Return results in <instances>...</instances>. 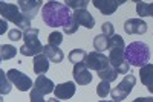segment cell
<instances>
[{
  "mask_svg": "<svg viewBox=\"0 0 153 102\" xmlns=\"http://www.w3.org/2000/svg\"><path fill=\"white\" fill-rule=\"evenodd\" d=\"M42 17L43 21L51 28L63 26V31L68 35L75 34L80 26L74 18V12L71 11V8L60 2H48L46 5H43Z\"/></svg>",
  "mask_w": 153,
  "mask_h": 102,
  "instance_id": "cell-1",
  "label": "cell"
},
{
  "mask_svg": "<svg viewBox=\"0 0 153 102\" xmlns=\"http://www.w3.org/2000/svg\"><path fill=\"white\" fill-rule=\"evenodd\" d=\"M124 49H126V43L124 38L121 35H112L110 37V54H109V61L110 66H113L117 69L118 75H126L129 73V62L126 61L124 57Z\"/></svg>",
  "mask_w": 153,
  "mask_h": 102,
  "instance_id": "cell-2",
  "label": "cell"
},
{
  "mask_svg": "<svg viewBox=\"0 0 153 102\" xmlns=\"http://www.w3.org/2000/svg\"><path fill=\"white\" fill-rule=\"evenodd\" d=\"M124 57L130 66L143 67L150 59V47L143 41H133L129 46H126Z\"/></svg>",
  "mask_w": 153,
  "mask_h": 102,
  "instance_id": "cell-3",
  "label": "cell"
},
{
  "mask_svg": "<svg viewBox=\"0 0 153 102\" xmlns=\"http://www.w3.org/2000/svg\"><path fill=\"white\" fill-rule=\"evenodd\" d=\"M0 14L2 18H5L6 21L14 23L16 26H19V29H28L31 28V18H28L26 15L22 12L20 6L12 5V3H6V2H0Z\"/></svg>",
  "mask_w": 153,
  "mask_h": 102,
  "instance_id": "cell-4",
  "label": "cell"
},
{
  "mask_svg": "<svg viewBox=\"0 0 153 102\" xmlns=\"http://www.w3.org/2000/svg\"><path fill=\"white\" fill-rule=\"evenodd\" d=\"M38 31L37 28H28L23 31V40H25V44L19 49V52L23 55V57H35L38 54L43 52V44L38 40Z\"/></svg>",
  "mask_w": 153,
  "mask_h": 102,
  "instance_id": "cell-5",
  "label": "cell"
},
{
  "mask_svg": "<svg viewBox=\"0 0 153 102\" xmlns=\"http://www.w3.org/2000/svg\"><path fill=\"white\" fill-rule=\"evenodd\" d=\"M135 84H136V78L129 72V73H126V76H124V79L115 87V88H112L110 90V96H112V99L113 101H124L127 96L130 95V92H132V88L135 87Z\"/></svg>",
  "mask_w": 153,
  "mask_h": 102,
  "instance_id": "cell-6",
  "label": "cell"
},
{
  "mask_svg": "<svg viewBox=\"0 0 153 102\" xmlns=\"http://www.w3.org/2000/svg\"><path fill=\"white\" fill-rule=\"evenodd\" d=\"M6 75H8L9 81L14 84V87H17L20 92H28V90H31V87H34V82L31 81L29 76L25 75L23 72H19L17 69L8 70Z\"/></svg>",
  "mask_w": 153,
  "mask_h": 102,
  "instance_id": "cell-7",
  "label": "cell"
},
{
  "mask_svg": "<svg viewBox=\"0 0 153 102\" xmlns=\"http://www.w3.org/2000/svg\"><path fill=\"white\" fill-rule=\"evenodd\" d=\"M86 66L91 69V70L100 72V70L109 67L110 66V61H109V57L104 55V52L94 50V52L87 54V57H86Z\"/></svg>",
  "mask_w": 153,
  "mask_h": 102,
  "instance_id": "cell-8",
  "label": "cell"
},
{
  "mask_svg": "<svg viewBox=\"0 0 153 102\" xmlns=\"http://www.w3.org/2000/svg\"><path fill=\"white\" fill-rule=\"evenodd\" d=\"M72 75H74L75 82L80 84V85H87V84H91L92 79H94V75H92L91 69L86 66V61L76 62V64L74 66Z\"/></svg>",
  "mask_w": 153,
  "mask_h": 102,
  "instance_id": "cell-9",
  "label": "cell"
},
{
  "mask_svg": "<svg viewBox=\"0 0 153 102\" xmlns=\"http://www.w3.org/2000/svg\"><path fill=\"white\" fill-rule=\"evenodd\" d=\"M19 6L28 18L34 20L38 11L43 8V0H19Z\"/></svg>",
  "mask_w": 153,
  "mask_h": 102,
  "instance_id": "cell-10",
  "label": "cell"
},
{
  "mask_svg": "<svg viewBox=\"0 0 153 102\" xmlns=\"http://www.w3.org/2000/svg\"><path fill=\"white\" fill-rule=\"evenodd\" d=\"M124 31L129 35H143L147 32V23L141 18H129L124 23Z\"/></svg>",
  "mask_w": 153,
  "mask_h": 102,
  "instance_id": "cell-11",
  "label": "cell"
},
{
  "mask_svg": "<svg viewBox=\"0 0 153 102\" xmlns=\"http://www.w3.org/2000/svg\"><path fill=\"white\" fill-rule=\"evenodd\" d=\"M75 90H76L75 82L68 81V82H63V84L55 85L54 93H55V98L58 101H66V99H71L75 95Z\"/></svg>",
  "mask_w": 153,
  "mask_h": 102,
  "instance_id": "cell-12",
  "label": "cell"
},
{
  "mask_svg": "<svg viewBox=\"0 0 153 102\" xmlns=\"http://www.w3.org/2000/svg\"><path fill=\"white\" fill-rule=\"evenodd\" d=\"M74 18L80 26H84L87 29H94V26H95V18L92 17V14L87 9H75Z\"/></svg>",
  "mask_w": 153,
  "mask_h": 102,
  "instance_id": "cell-13",
  "label": "cell"
},
{
  "mask_svg": "<svg viewBox=\"0 0 153 102\" xmlns=\"http://www.w3.org/2000/svg\"><path fill=\"white\" fill-rule=\"evenodd\" d=\"M92 3L104 15H112L118 9V3L115 0H92Z\"/></svg>",
  "mask_w": 153,
  "mask_h": 102,
  "instance_id": "cell-14",
  "label": "cell"
},
{
  "mask_svg": "<svg viewBox=\"0 0 153 102\" xmlns=\"http://www.w3.org/2000/svg\"><path fill=\"white\" fill-rule=\"evenodd\" d=\"M43 54L51 59V62H55V64H58V62H61L63 59H65V54H63V50H60L58 46H52L49 43L43 47Z\"/></svg>",
  "mask_w": 153,
  "mask_h": 102,
  "instance_id": "cell-15",
  "label": "cell"
},
{
  "mask_svg": "<svg viewBox=\"0 0 153 102\" xmlns=\"http://www.w3.org/2000/svg\"><path fill=\"white\" fill-rule=\"evenodd\" d=\"M49 58L42 52V54H38V55H35L34 57V72L37 73V75H45L48 70H49Z\"/></svg>",
  "mask_w": 153,
  "mask_h": 102,
  "instance_id": "cell-16",
  "label": "cell"
},
{
  "mask_svg": "<svg viewBox=\"0 0 153 102\" xmlns=\"http://www.w3.org/2000/svg\"><path fill=\"white\" fill-rule=\"evenodd\" d=\"M34 87L35 88H38L43 95H49V93H52L54 92V88H55V85H54V82L51 81L49 78H46L45 75H38V78L35 79V82H34Z\"/></svg>",
  "mask_w": 153,
  "mask_h": 102,
  "instance_id": "cell-17",
  "label": "cell"
},
{
  "mask_svg": "<svg viewBox=\"0 0 153 102\" xmlns=\"http://www.w3.org/2000/svg\"><path fill=\"white\" fill-rule=\"evenodd\" d=\"M139 69H141V70H139V76H141L143 85L149 87L153 82V64L147 62V64H144L143 67H139Z\"/></svg>",
  "mask_w": 153,
  "mask_h": 102,
  "instance_id": "cell-18",
  "label": "cell"
},
{
  "mask_svg": "<svg viewBox=\"0 0 153 102\" xmlns=\"http://www.w3.org/2000/svg\"><path fill=\"white\" fill-rule=\"evenodd\" d=\"M94 47L98 52H104V50L110 49V37L104 35V34H100L94 38Z\"/></svg>",
  "mask_w": 153,
  "mask_h": 102,
  "instance_id": "cell-19",
  "label": "cell"
},
{
  "mask_svg": "<svg viewBox=\"0 0 153 102\" xmlns=\"http://www.w3.org/2000/svg\"><path fill=\"white\" fill-rule=\"evenodd\" d=\"M97 73H98V76H100L101 79H106L109 82H113L115 79H117V76H118V72H117V69H115L113 66H109V67L100 70Z\"/></svg>",
  "mask_w": 153,
  "mask_h": 102,
  "instance_id": "cell-20",
  "label": "cell"
},
{
  "mask_svg": "<svg viewBox=\"0 0 153 102\" xmlns=\"http://www.w3.org/2000/svg\"><path fill=\"white\" fill-rule=\"evenodd\" d=\"M17 55V49L11 44H3L0 47V58L2 61H6V59H11Z\"/></svg>",
  "mask_w": 153,
  "mask_h": 102,
  "instance_id": "cell-21",
  "label": "cell"
},
{
  "mask_svg": "<svg viewBox=\"0 0 153 102\" xmlns=\"http://www.w3.org/2000/svg\"><path fill=\"white\" fill-rule=\"evenodd\" d=\"M86 57H87V54H86V50H83V49H74V50H71L69 55H68L69 61L74 62V64L81 62V61H86Z\"/></svg>",
  "mask_w": 153,
  "mask_h": 102,
  "instance_id": "cell-22",
  "label": "cell"
},
{
  "mask_svg": "<svg viewBox=\"0 0 153 102\" xmlns=\"http://www.w3.org/2000/svg\"><path fill=\"white\" fill-rule=\"evenodd\" d=\"M97 95L100 96V98H106L107 95H110V82L109 81H106V79H101V82L98 84V87H97Z\"/></svg>",
  "mask_w": 153,
  "mask_h": 102,
  "instance_id": "cell-23",
  "label": "cell"
},
{
  "mask_svg": "<svg viewBox=\"0 0 153 102\" xmlns=\"http://www.w3.org/2000/svg\"><path fill=\"white\" fill-rule=\"evenodd\" d=\"M136 14L139 17H149V15H152V5L150 3H144V2L136 3Z\"/></svg>",
  "mask_w": 153,
  "mask_h": 102,
  "instance_id": "cell-24",
  "label": "cell"
},
{
  "mask_svg": "<svg viewBox=\"0 0 153 102\" xmlns=\"http://www.w3.org/2000/svg\"><path fill=\"white\" fill-rule=\"evenodd\" d=\"M65 5H68L71 9H86L89 6V0H65Z\"/></svg>",
  "mask_w": 153,
  "mask_h": 102,
  "instance_id": "cell-25",
  "label": "cell"
},
{
  "mask_svg": "<svg viewBox=\"0 0 153 102\" xmlns=\"http://www.w3.org/2000/svg\"><path fill=\"white\" fill-rule=\"evenodd\" d=\"M6 76H8V75H5L3 70H0V81H2V88H0V93H2L3 96L11 92V84H12V82L9 81V78L6 79Z\"/></svg>",
  "mask_w": 153,
  "mask_h": 102,
  "instance_id": "cell-26",
  "label": "cell"
},
{
  "mask_svg": "<svg viewBox=\"0 0 153 102\" xmlns=\"http://www.w3.org/2000/svg\"><path fill=\"white\" fill-rule=\"evenodd\" d=\"M48 43L52 44V46H60L63 43V34L55 31V32H51L48 37Z\"/></svg>",
  "mask_w": 153,
  "mask_h": 102,
  "instance_id": "cell-27",
  "label": "cell"
},
{
  "mask_svg": "<svg viewBox=\"0 0 153 102\" xmlns=\"http://www.w3.org/2000/svg\"><path fill=\"white\" fill-rule=\"evenodd\" d=\"M29 99H31V102H43L45 95L38 90V88L32 87V88H31V96H29Z\"/></svg>",
  "mask_w": 153,
  "mask_h": 102,
  "instance_id": "cell-28",
  "label": "cell"
},
{
  "mask_svg": "<svg viewBox=\"0 0 153 102\" xmlns=\"http://www.w3.org/2000/svg\"><path fill=\"white\" fill-rule=\"evenodd\" d=\"M8 38L9 40H12V41H19V40H23V32H22V29H11V31H8Z\"/></svg>",
  "mask_w": 153,
  "mask_h": 102,
  "instance_id": "cell-29",
  "label": "cell"
},
{
  "mask_svg": "<svg viewBox=\"0 0 153 102\" xmlns=\"http://www.w3.org/2000/svg\"><path fill=\"white\" fill-rule=\"evenodd\" d=\"M101 31H103V34L107 35V37H112L115 34V28H113V24L110 21H106V23L101 24Z\"/></svg>",
  "mask_w": 153,
  "mask_h": 102,
  "instance_id": "cell-30",
  "label": "cell"
},
{
  "mask_svg": "<svg viewBox=\"0 0 153 102\" xmlns=\"http://www.w3.org/2000/svg\"><path fill=\"white\" fill-rule=\"evenodd\" d=\"M135 102H153V98H138Z\"/></svg>",
  "mask_w": 153,
  "mask_h": 102,
  "instance_id": "cell-31",
  "label": "cell"
},
{
  "mask_svg": "<svg viewBox=\"0 0 153 102\" xmlns=\"http://www.w3.org/2000/svg\"><path fill=\"white\" fill-rule=\"evenodd\" d=\"M5 24H6V20H5V18H2V29H0V32H2V34L5 32Z\"/></svg>",
  "mask_w": 153,
  "mask_h": 102,
  "instance_id": "cell-32",
  "label": "cell"
},
{
  "mask_svg": "<svg viewBox=\"0 0 153 102\" xmlns=\"http://www.w3.org/2000/svg\"><path fill=\"white\" fill-rule=\"evenodd\" d=\"M115 2H117V3H118V6H120V5H124V3L127 2V0H115Z\"/></svg>",
  "mask_w": 153,
  "mask_h": 102,
  "instance_id": "cell-33",
  "label": "cell"
},
{
  "mask_svg": "<svg viewBox=\"0 0 153 102\" xmlns=\"http://www.w3.org/2000/svg\"><path fill=\"white\" fill-rule=\"evenodd\" d=\"M147 88H149V92H150V93H153V82H152V84H150Z\"/></svg>",
  "mask_w": 153,
  "mask_h": 102,
  "instance_id": "cell-34",
  "label": "cell"
},
{
  "mask_svg": "<svg viewBox=\"0 0 153 102\" xmlns=\"http://www.w3.org/2000/svg\"><path fill=\"white\" fill-rule=\"evenodd\" d=\"M132 2H136V3H139V2H143V0H132Z\"/></svg>",
  "mask_w": 153,
  "mask_h": 102,
  "instance_id": "cell-35",
  "label": "cell"
},
{
  "mask_svg": "<svg viewBox=\"0 0 153 102\" xmlns=\"http://www.w3.org/2000/svg\"><path fill=\"white\" fill-rule=\"evenodd\" d=\"M152 17H153V3H152Z\"/></svg>",
  "mask_w": 153,
  "mask_h": 102,
  "instance_id": "cell-36",
  "label": "cell"
},
{
  "mask_svg": "<svg viewBox=\"0 0 153 102\" xmlns=\"http://www.w3.org/2000/svg\"><path fill=\"white\" fill-rule=\"evenodd\" d=\"M48 2H55V0H48Z\"/></svg>",
  "mask_w": 153,
  "mask_h": 102,
  "instance_id": "cell-37",
  "label": "cell"
},
{
  "mask_svg": "<svg viewBox=\"0 0 153 102\" xmlns=\"http://www.w3.org/2000/svg\"><path fill=\"white\" fill-rule=\"evenodd\" d=\"M2 2H5V0H2Z\"/></svg>",
  "mask_w": 153,
  "mask_h": 102,
  "instance_id": "cell-38",
  "label": "cell"
}]
</instances>
